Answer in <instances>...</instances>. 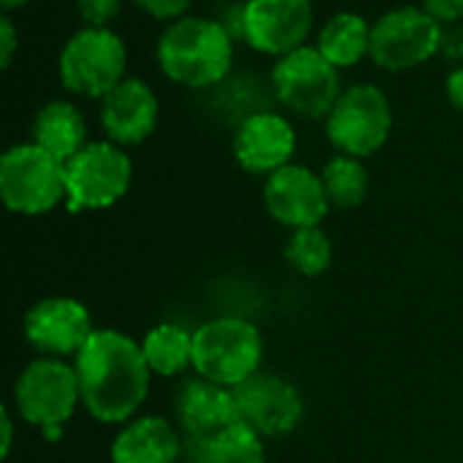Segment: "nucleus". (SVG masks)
<instances>
[{"label": "nucleus", "mask_w": 463, "mask_h": 463, "mask_svg": "<svg viewBox=\"0 0 463 463\" xmlns=\"http://www.w3.org/2000/svg\"><path fill=\"white\" fill-rule=\"evenodd\" d=\"M73 369L79 374L81 404L106 426L130 423L149 393L152 369L141 345L122 331H95L73 355Z\"/></svg>", "instance_id": "nucleus-1"}, {"label": "nucleus", "mask_w": 463, "mask_h": 463, "mask_svg": "<svg viewBox=\"0 0 463 463\" xmlns=\"http://www.w3.org/2000/svg\"><path fill=\"white\" fill-rule=\"evenodd\" d=\"M157 65L165 79L187 90L220 84L233 65V35L209 16H182L168 22L157 41Z\"/></svg>", "instance_id": "nucleus-2"}, {"label": "nucleus", "mask_w": 463, "mask_h": 463, "mask_svg": "<svg viewBox=\"0 0 463 463\" xmlns=\"http://www.w3.org/2000/svg\"><path fill=\"white\" fill-rule=\"evenodd\" d=\"M263 339L244 317H214L193 331V369L222 388H236L260 372Z\"/></svg>", "instance_id": "nucleus-3"}, {"label": "nucleus", "mask_w": 463, "mask_h": 463, "mask_svg": "<svg viewBox=\"0 0 463 463\" xmlns=\"http://www.w3.org/2000/svg\"><path fill=\"white\" fill-rule=\"evenodd\" d=\"M81 404L79 374L62 358H35L24 366L14 385V407L22 420L41 429L46 439H57L62 426Z\"/></svg>", "instance_id": "nucleus-4"}, {"label": "nucleus", "mask_w": 463, "mask_h": 463, "mask_svg": "<svg viewBox=\"0 0 463 463\" xmlns=\"http://www.w3.org/2000/svg\"><path fill=\"white\" fill-rule=\"evenodd\" d=\"M60 84L81 98H106L128 79V49L111 27L76 30L57 60Z\"/></svg>", "instance_id": "nucleus-5"}, {"label": "nucleus", "mask_w": 463, "mask_h": 463, "mask_svg": "<svg viewBox=\"0 0 463 463\" xmlns=\"http://www.w3.org/2000/svg\"><path fill=\"white\" fill-rule=\"evenodd\" d=\"M0 198L8 212L38 217L65 201V163L38 144H16L0 157Z\"/></svg>", "instance_id": "nucleus-6"}, {"label": "nucleus", "mask_w": 463, "mask_h": 463, "mask_svg": "<svg viewBox=\"0 0 463 463\" xmlns=\"http://www.w3.org/2000/svg\"><path fill=\"white\" fill-rule=\"evenodd\" d=\"M133 182V163L114 141H90L65 163V206L71 214L114 206Z\"/></svg>", "instance_id": "nucleus-7"}, {"label": "nucleus", "mask_w": 463, "mask_h": 463, "mask_svg": "<svg viewBox=\"0 0 463 463\" xmlns=\"http://www.w3.org/2000/svg\"><path fill=\"white\" fill-rule=\"evenodd\" d=\"M393 130V109L388 95L374 84H350L342 90L331 114L326 117L328 141L339 155L369 157L385 146Z\"/></svg>", "instance_id": "nucleus-8"}, {"label": "nucleus", "mask_w": 463, "mask_h": 463, "mask_svg": "<svg viewBox=\"0 0 463 463\" xmlns=\"http://www.w3.org/2000/svg\"><path fill=\"white\" fill-rule=\"evenodd\" d=\"M271 87L277 100L307 119L328 117L342 95L339 68L328 62L317 46H301L285 57H277L271 68Z\"/></svg>", "instance_id": "nucleus-9"}, {"label": "nucleus", "mask_w": 463, "mask_h": 463, "mask_svg": "<svg viewBox=\"0 0 463 463\" xmlns=\"http://www.w3.org/2000/svg\"><path fill=\"white\" fill-rule=\"evenodd\" d=\"M445 24L420 5L385 11L372 22L369 57L383 71H410L442 52Z\"/></svg>", "instance_id": "nucleus-10"}, {"label": "nucleus", "mask_w": 463, "mask_h": 463, "mask_svg": "<svg viewBox=\"0 0 463 463\" xmlns=\"http://www.w3.org/2000/svg\"><path fill=\"white\" fill-rule=\"evenodd\" d=\"M312 27V0H247L239 11L241 38L269 57H285L307 46Z\"/></svg>", "instance_id": "nucleus-11"}, {"label": "nucleus", "mask_w": 463, "mask_h": 463, "mask_svg": "<svg viewBox=\"0 0 463 463\" xmlns=\"http://www.w3.org/2000/svg\"><path fill=\"white\" fill-rule=\"evenodd\" d=\"M239 418L258 437H282L290 434L304 418L301 393L277 374H252L233 388Z\"/></svg>", "instance_id": "nucleus-12"}, {"label": "nucleus", "mask_w": 463, "mask_h": 463, "mask_svg": "<svg viewBox=\"0 0 463 463\" xmlns=\"http://www.w3.org/2000/svg\"><path fill=\"white\" fill-rule=\"evenodd\" d=\"M263 203L269 214L290 231L320 225L331 209L320 174L293 163L266 176Z\"/></svg>", "instance_id": "nucleus-13"}, {"label": "nucleus", "mask_w": 463, "mask_h": 463, "mask_svg": "<svg viewBox=\"0 0 463 463\" xmlns=\"http://www.w3.org/2000/svg\"><path fill=\"white\" fill-rule=\"evenodd\" d=\"M24 339L49 358L76 355L95 334L87 307L76 298L52 296L33 304L24 315Z\"/></svg>", "instance_id": "nucleus-14"}, {"label": "nucleus", "mask_w": 463, "mask_h": 463, "mask_svg": "<svg viewBox=\"0 0 463 463\" xmlns=\"http://www.w3.org/2000/svg\"><path fill=\"white\" fill-rule=\"evenodd\" d=\"M296 152V130L277 111H255L241 119L233 136L236 163L255 176H271L290 165Z\"/></svg>", "instance_id": "nucleus-15"}, {"label": "nucleus", "mask_w": 463, "mask_h": 463, "mask_svg": "<svg viewBox=\"0 0 463 463\" xmlns=\"http://www.w3.org/2000/svg\"><path fill=\"white\" fill-rule=\"evenodd\" d=\"M98 117L109 141L119 146H136L146 141L157 128V95L144 79L128 76L106 98H100Z\"/></svg>", "instance_id": "nucleus-16"}, {"label": "nucleus", "mask_w": 463, "mask_h": 463, "mask_svg": "<svg viewBox=\"0 0 463 463\" xmlns=\"http://www.w3.org/2000/svg\"><path fill=\"white\" fill-rule=\"evenodd\" d=\"M174 415L184 437H214L241 423L233 391L203 377H190L179 385L174 396Z\"/></svg>", "instance_id": "nucleus-17"}, {"label": "nucleus", "mask_w": 463, "mask_h": 463, "mask_svg": "<svg viewBox=\"0 0 463 463\" xmlns=\"http://www.w3.org/2000/svg\"><path fill=\"white\" fill-rule=\"evenodd\" d=\"M182 445L171 420L160 415L133 418L111 442V463H179Z\"/></svg>", "instance_id": "nucleus-18"}, {"label": "nucleus", "mask_w": 463, "mask_h": 463, "mask_svg": "<svg viewBox=\"0 0 463 463\" xmlns=\"http://www.w3.org/2000/svg\"><path fill=\"white\" fill-rule=\"evenodd\" d=\"M33 144L68 163L76 152H81L87 141V119L71 100H52L38 109L33 119Z\"/></svg>", "instance_id": "nucleus-19"}, {"label": "nucleus", "mask_w": 463, "mask_h": 463, "mask_svg": "<svg viewBox=\"0 0 463 463\" xmlns=\"http://www.w3.org/2000/svg\"><path fill=\"white\" fill-rule=\"evenodd\" d=\"M179 463H266L260 437L236 423L214 437H184Z\"/></svg>", "instance_id": "nucleus-20"}, {"label": "nucleus", "mask_w": 463, "mask_h": 463, "mask_svg": "<svg viewBox=\"0 0 463 463\" xmlns=\"http://www.w3.org/2000/svg\"><path fill=\"white\" fill-rule=\"evenodd\" d=\"M369 43H372V24L355 11H339L320 27L315 46L328 62H334L342 71L366 60Z\"/></svg>", "instance_id": "nucleus-21"}, {"label": "nucleus", "mask_w": 463, "mask_h": 463, "mask_svg": "<svg viewBox=\"0 0 463 463\" xmlns=\"http://www.w3.org/2000/svg\"><path fill=\"white\" fill-rule=\"evenodd\" d=\"M141 353L152 374L176 377L187 366H193V331L174 323H160L146 331Z\"/></svg>", "instance_id": "nucleus-22"}, {"label": "nucleus", "mask_w": 463, "mask_h": 463, "mask_svg": "<svg viewBox=\"0 0 463 463\" xmlns=\"http://www.w3.org/2000/svg\"><path fill=\"white\" fill-rule=\"evenodd\" d=\"M323 187L328 193L331 206L339 209H355L369 195V171L364 168L361 157L336 155L331 157L320 171Z\"/></svg>", "instance_id": "nucleus-23"}, {"label": "nucleus", "mask_w": 463, "mask_h": 463, "mask_svg": "<svg viewBox=\"0 0 463 463\" xmlns=\"http://www.w3.org/2000/svg\"><path fill=\"white\" fill-rule=\"evenodd\" d=\"M285 258H288V263L298 274H304V277H320L331 266L334 247H331V239L326 236V231H320V225H315V228H298V231L290 233V239L285 244Z\"/></svg>", "instance_id": "nucleus-24"}, {"label": "nucleus", "mask_w": 463, "mask_h": 463, "mask_svg": "<svg viewBox=\"0 0 463 463\" xmlns=\"http://www.w3.org/2000/svg\"><path fill=\"white\" fill-rule=\"evenodd\" d=\"M76 11L84 27H109L122 11V0H76Z\"/></svg>", "instance_id": "nucleus-25"}, {"label": "nucleus", "mask_w": 463, "mask_h": 463, "mask_svg": "<svg viewBox=\"0 0 463 463\" xmlns=\"http://www.w3.org/2000/svg\"><path fill=\"white\" fill-rule=\"evenodd\" d=\"M144 14H149L152 19L160 22H176L182 16H187L193 0H133Z\"/></svg>", "instance_id": "nucleus-26"}, {"label": "nucleus", "mask_w": 463, "mask_h": 463, "mask_svg": "<svg viewBox=\"0 0 463 463\" xmlns=\"http://www.w3.org/2000/svg\"><path fill=\"white\" fill-rule=\"evenodd\" d=\"M420 8L429 11L445 27L458 24L463 19V0H420Z\"/></svg>", "instance_id": "nucleus-27"}, {"label": "nucleus", "mask_w": 463, "mask_h": 463, "mask_svg": "<svg viewBox=\"0 0 463 463\" xmlns=\"http://www.w3.org/2000/svg\"><path fill=\"white\" fill-rule=\"evenodd\" d=\"M19 49V35H16V24L8 14L0 16V65L11 68L14 54Z\"/></svg>", "instance_id": "nucleus-28"}, {"label": "nucleus", "mask_w": 463, "mask_h": 463, "mask_svg": "<svg viewBox=\"0 0 463 463\" xmlns=\"http://www.w3.org/2000/svg\"><path fill=\"white\" fill-rule=\"evenodd\" d=\"M442 54L448 60L463 62V24H448L442 35Z\"/></svg>", "instance_id": "nucleus-29"}, {"label": "nucleus", "mask_w": 463, "mask_h": 463, "mask_svg": "<svg viewBox=\"0 0 463 463\" xmlns=\"http://www.w3.org/2000/svg\"><path fill=\"white\" fill-rule=\"evenodd\" d=\"M445 95H448L450 106L463 114V65L453 68L448 73V79H445Z\"/></svg>", "instance_id": "nucleus-30"}, {"label": "nucleus", "mask_w": 463, "mask_h": 463, "mask_svg": "<svg viewBox=\"0 0 463 463\" xmlns=\"http://www.w3.org/2000/svg\"><path fill=\"white\" fill-rule=\"evenodd\" d=\"M0 426H3L0 456H3V458H8V453H11V442H14V423H11V415H8V410H3V412H0Z\"/></svg>", "instance_id": "nucleus-31"}, {"label": "nucleus", "mask_w": 463, "mask_h": 463, "mask_svg": "<svg viewBox=\"0 0 463 463\" xmlns=\"http://www.w3.org/2000/svg\"><path fill=\"white\" fill-rule=\"evenodd\" d=\"M33 0H0V5H3V11L8 14V11H16V8H24V5H30Z\"/></svg>", "instance_id": "nucleus-32"}]
</instances>
